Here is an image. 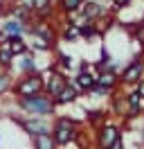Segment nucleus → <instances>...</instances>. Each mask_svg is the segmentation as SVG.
Returning a JSON list of instances; mask_svg holds the SVG:
<instances>
[{
	"mask_svg": "<svg viewBox=\"0 0 144 149\" xmlns=\"http://www.w3.org/2000/svg\"><path fill=\"white\" fill-rule=\"evenodd\" d=\"M23 104L34 113H50L52 111V102L47 97H43V95H27Z\"/></svg>",
	"mask_w": 144,
	"mask_h": 149,
	"instance_id": "nucleus-1",
	"label": "nucleus"
},
{
	"mask_svg": "<svg viewBox=\"0 0 144 149\" xmlns=\"http://www.w3.org/2000/svg\"><path fill=\"white\" fill-rule=\"evenodd\" d=\"M56 136H54V142H61V145H65V142H70L72 140V127L68 120H61L59 124H56V131H54Z\"/></svg>",
	"mask_w": 144,
	"mask_h": 149,
	"instance_id": "nucleus-2",
	"label": "nucleus"
},
{
	"mask_svg": "<svg viewBox=\"0 0 144 149\" xmlns=\"http://www.w3.org/2000/svg\"><path fill=\"white\" fill-rule=\"evenodd\" d=\"M38 88H41V79H38V77H29L25 84H20V86H18L16 91H18L20 95H25V97H27V95H34Z\"/></svg>",
	"mask_w": 144,
	"mask_h": 149,
	"instance_id": "nucleus-3",
	"label": "nucleus"
},
{
	"mask_svg": "<svg viewBox=\"0 0 144 149\" xmlns=\"http://www.w3.org/2000/svg\"><path fill=\"white\" fill-rule=\"evenodd\" d=\"M117 140H119V136H117V129H113V127H108V129H104V133H101V147H110V145H115Z\"/></svg>",
	"mask_w": 144,
	"mask_h": 149,
	"instance_id": "nucleus-4",
	"label": "nucleus"
},
{
	"mask_svg": "<svg viewBox=\"0 0 144 149\" xmlns=\"http://www.w3.org/2000/svg\"><path fill=\"white\" fill-rule=\"evenodd\" d=\"M34 142H36V149H54V140L50 138L45 131H41V133L36 136Z\"/></svg>",
	"mask_w": 144,
	"mask_h": 149,
	"instance_id": "nucleus-5",
	"label": "nucleus"
},
{
	"mask_svg": "<svg viewBox=\"0 0 144 149\" xmlns=\"http://www.w3.org/2000/svg\"><path fill=\"white\" fill-rule=\"evenodd\" d=\"M140 72H142V61H135L131 68H126L124 79H126V81H135V79L140 77Z\"/></svg>",
	"mask_w": 144,
	"mask_h": 149,
	"instance_id": "nucleus-6",
	"label": "nucleus"
},
{
	"mask_svg": "<svg viewBox=\"0 0 144 149\" xmlns=\"http://www.w3.org/2000/svg\"><path fill=\"white\" fill-rule=\"evenodd\" d=\"M52 79L54 81H50V91H52L54 95H59L63 88H65V81H63V77H59V74H54Z\"/></svg>",
	"mask_w": 144,
	"mask_h": 149,
	"instance_id": "nucleus-7",
	"label": "nucleus"
},
{
	"mask_svg": "<svg viewBox=\"0 0 144 149\" xmlns=\"http://www.w3.org/2000/svg\"><path fill=\"white\" fill-rule=\"evenodd\" d=\"M9 50H11V52H25V43H23L20 38L11 36L9 38Z\"/></svg>",
	"mask_w": 144,
	"mask_h": 149,
	"instance_id": "nucleus-8",
	"label": "nucleus"
},
{
	"mask_svg": "<svg viewBox=\"0 0 144 149\" xmlns=\"http://www.w3.org/2000/svg\"><path fill=\"white\" fill-rule=\"evenodd\" d=\"M74 97H77V93L72 88H63L61 93H59V102H72Z\"/></svg>",
	"mask_w": 144,
	"mask_h": 149,
	"instance_id": "nucleus-9",
	"label": "nucleus"
},
{
	"mask_svg": "<svg viewBox=\"0 0 144 149\" xmlns=\"http://www.w3.org/2000/svg\"><path fill=\"white\" fill-rule=\"evenodd\" d=\"M79 84L83 86V88H92V84H95V79H92V77H90L88 72H81V74H79Z\"/></svg>",
	"mask_w": 144,
	"mask_h": 149,
	"instance_id": "nucleus-10",
	"label": "nucleus"
},
{
	"mask_svg": "<svg viewBox=\"0 0 144 149\" xmlns=\"http://www.w3.org/2000/svg\"><path fill=\"white\" fill-rule=\"evenodd\" d=\"M79 5H81V0H63V7H65V9H68V11L77 9Z\"/></svg>",
	"mask_w": 144,
	"mask_h": 149,
	"instance_id": "nucleus-11",
	"label": "nucleus"
},
{
	"mask_svg": "<svg viewBox=\"0 0 144 149\" xmlns=\"http://www.w3.org/2000/svg\"><path fill=\"white\" fill-rule=\"evenodd\" d=\"M11 59V50H0V63H9Z\"/></svg>",
	"mask_w": 144,
	"mask_h": 149,
	"instance_id": "nucleus-12",
	"label": "nucleus"
},
{
	"mask_svg": "<svg viewBox=\"0 0 144 149\" xmlns=\"http://www.w3.org/2000/svg\"><path fill=\"white\" fill-rule=\"evenodd\" d=\"M7 86H9L7 77H0V93H2V91H7Z\"/></svg>",
	"mask_w": 144,
	"mask_h": 149,
	"instance_id": "nucleus-13",
	"label": "nucleus"
},
{
	"mask_svg": "<svg viewBox=\"0 0 144 149\" xmlns=\"http://www.w3.org/2000/svg\"><path fill=\"white\" fill-rule=\"evenodd\" d=\"M47 2H50V0H34V5L38 7V9H45V7H47Z\"/></svg>",
	"mask_w": 144,
	"mask_h": 149,
	"instance_id": "nucleus-14",
	"label": "nucleus"
},
{
	"mask_svg": "<svg viewBox=\"0 0 144 149\" xmlns=\"http://www.w3.org/2000/svg\"><path fill=\"white\" fill-rule=\"evenodd\" d=\"M9 32H20V25L18 23H9Z\"/></svg>",
	"mask_w": 144,
	"mask_h": 149,
	"instance_id": "nucleus-15",
	"label": "nucleus"
},
{
	"mask_svg": "<svg viewBox=\"0 0 144 149\" xmlns=\"http://www.w3.org/2000/svg\"><path fill=\"white\" fill-rule=\"evenodd\" d=\"M140 95H142V97H144V84L140 86Z\"/></svg>",
	"mask_w": 144,
	"mask_h": 149,
	"instance_id": "nucleus-16",
	"label": "nucleus"
},
{
	"mask_svg": "<svg viewBox=\"0 0 144 149\" xmlns=\"http://www.w3.org/2000/svg\"><path fill=\"white\" fill-rule=\"evenodd\" d=\"M115 149H122V147H119V145H117V147H115Z\"/></svg>",
	"mask_w": 144,
	"mask_h": 149,
	"instance_id": "nucleus-17",
	"label": "nucleus"
}]
</instances>
